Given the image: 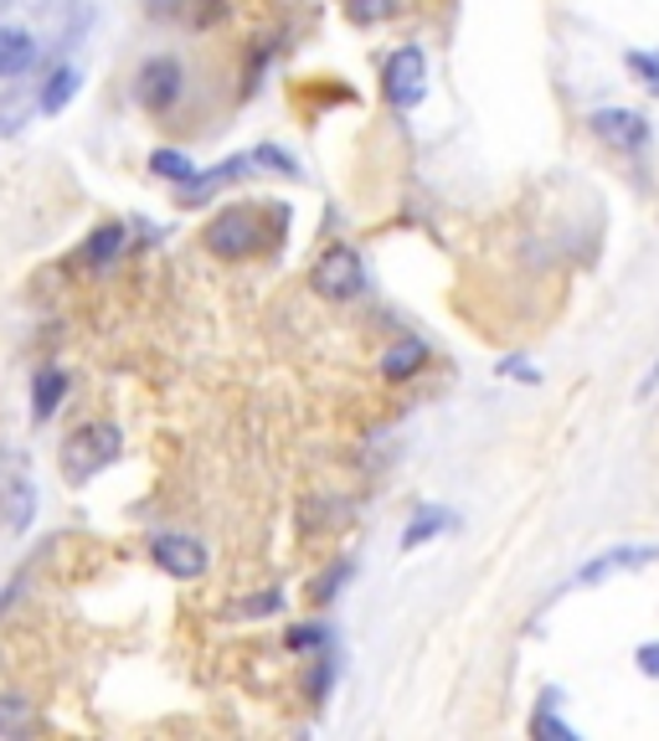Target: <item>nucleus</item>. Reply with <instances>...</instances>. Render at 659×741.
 Masks as SVG:
<instances>
[{"label":"nucleus","instance_id":"nucleus-4","mask_svg":"<svg viewBox=\"0 0 659 741\" xmlns=\"http://www.w3.org/2000/svg\"><path fill=\"white\" fill-rule=\"evenodd\" d=\"M310 289L325 299H356L366 289V268H360V252L356 248H330L325 258L315 263L310 273Z\"/></svg>","mask_w":659,"mask_h":741},{"label":"nucleus","instance_id":"nucleus-23","mask_svg":"<svg viewBox=\"0 0 659 741\" xmlns=\"http://www.w3.org/2000/svg\"><path fill=\"white\" fill-rule=\"evenodd\" d=\"M21 716H27V700H21V696H6V700H0V727H6V731L21 727Z\"/></svg>","mask_w":659,"mask_h":741},{"label":"nucleus","instance_id":"nucleus-9","mask_svg":"<svg viewBox=\"0 0 659 741\" xmlns=\"http://www.w3.org/2000/svg\"><path fill=\"white\" fill-rule=\"evenodd\" d=\"M77 88H83V67H77V62H57V67L46 73L42 93H36V108H42L46 119H52V114H62V108L73 104Z\"/></svg>","mask_w":659,"mask_h":741},{"label":"nucleus","instance_id":"nucleus-12","mask_svg":"<svg viewBox=\"0 0 659 741\" xmlns=\"http://www.w3.org/2000/svg\"><path fill=\"white\" fill-rule=\"evenodd\" d=\"M124 248H129V232H124L119 222H104L93 227L88 238H83V258H88L93 268H108L114 258H124Z\"/></svg>","mask_w":659,"mask_h":741},{"label":"nucleus","instance_id":"nucleus-24","mask_svg":"<svg viewBox=\"0 0 659 741\" xmlns=\"http://www.w3.org/2000/svg\"><path fill=\"white\" fill-rule=\"evenodd\" d=\"M500 376H521V382H536V370L525 366V361H505V366H500Z\"/></svg>","mask_w":659,"mask_h":741},{"label":"nucleus","instance_id":"nucleus-16","mask_svg":"<svg viewBox=\"0 0 659 741\" xmlns=\"http://www.w3.org/2000/svg\"><path fill=\"white\" fill-rule=\"evenodd\" d=\"M330 685H335V665H330V659H315V669L304 675V696L320 706V700L330 696Z\"/></svg>","mask_w":659,"mask_h":741},{"label":"nucleus","instance_id":"nucleus-17","mask_svg":"<svg viewBox=\"0 0 659 741\" xmlns=\"http://www.w3.org/2000/svg\"><path fill=\"white\" fill-rule=\"evenodd\" d=\"M253 160H258V165H269V170H279V176H294V180L304 176L300 160H294V155H284V149H273V145H258V149H253Z\"/></svg>","mask_w":659,"mask_h":741},{"label":"nucleus","instance_id":"nucleus-13","mask_svg":"<svg viewBox=\"0 0 659 741\" xmlns=\"http://www.w3.org/2000/svg\"><path fill=\"white\" fill-rule=\"evenodd\" d=\"M422 366H428V345L422 341H397L387 356H381V376H387V382H407V376H418Z\"/></svg>","mask_w":659,"mask_h":741},{"label":"nucleus","instance_id":"nucleus-7","mask_svg":"<svg viewBox=\"0 0 659 741\" xmlns=\"http://www.w3.org/2000/svg\"><path fill=\"white\" fill-rule=\"evenodd\" d=\"M139 104L155 108V114H165V108L180 98V62L176 58H150L145 67H139Z\"/></svg>","mask_w":659,"mask_h":741},{"label":"nucleus","instance_id":"nucleus-2","mask_svg":"<svg viewBox=\"0 0 659 741\" xmlns=\"http://www.w3.org/2000/svg\"><path fill=\"white\" fill-rule=\"evenodd\" d=\"M422 83H428V58L422 46H397L381 67V93H387L391 108H418L422 104Z\"/></svg>","mask_w":659,"mask_h":741},{"label":"nucleus","instance_id":"nucleus-3","mask_svg":"<svg viewBox=\"0 0 659 741\" xmlns=\"http://www.w3.org/2000/svg\"><path fill=\"white\" fill-rule=\"evenodd\" d=\"M150 556H155V566H160L165 577H176V582L207 577V566H211L207 546H201L196 535H186V531H160L150 541Z\"/></svg>","mask_w":659,"mask_h":741},{"label":"nucleus","instance_id":"nucleus-8","mask_svg":"<svg viewBox=\"0 0 659 741\" xmlns=\"http://www.w3.org/2000/svg\"><path fill=\"white\" fill-rule=\"evenodd\" d=\"M649 562H659V546H614V551H603V556H593V562L577 572V582L593 587V582L614 577V572H639V566H649Z\"/></svg>","mask_w":659,"mask_h":741},{"label":"nucleus","instance_id":"nucleus-14","mask_svg":"<svg viewBox=\"0 0 659 741\" xmlns=\"http://www.w3.org/2000/svg\"><path fill=\"white\" fill-rule=\"evenodd\" d=\"M453 525V515L449 510H422V515H412L407 520V531H402V551H418V546H428L438 531H449Z\"/></svg>","mask_w":659,"mask_h":741},{"label":"nucleus","instance_id":"nucleus-6","mask_svg":"<svg viewBox=\"0 0 659 741\" xmlns=\"http://www.w3.org/2000/svg\"><path fill=\"white\" fill-rule=\"evenodd\" d=\"M587 124H593V134H598L603 145H614V149H645L649 145V119L634 114V108H598Z\"/></svg>","mask_w":659,"mask_h":741},{"label":"nucleus","instance_id":"nucleus-19","mask_svg":"<svg viewBox=\"0 0 659 741\" xmlns=\"http://www.w3.org/2000/svg\"><path fill=\"white\" fill-rule=\"evenodd\" d=\"M629 67L649 83V93H659V58L655 52H629Z\"/></svg>","mask_w":659,"mask_h":741},{"label":"nucleus","instance_id":"nucleus-20","mask_svg":"<svg viewBox=\"0 0 659 741\" xmlns=\"http://www.w3.org/2000/svg\"><path fill=\"white\" fill-rule=\"evenodd\" d=\"M397 11V0H351V15L356 21H381V15Z\"/></svg>","mask_w":659,"mask_h":741},{"label":"nucleus","instance_id":"nucleus-15","mask_svg":"<svg viewBox=\"0 0 659 741\" xmlns=\"http://www.w3.org/2000/svg\"><path fill=\"white\" fill-rule=\"evenodd\" d=\"M150 165H155V176L176 180V186H191V180L201 176V170H196V165L186 160V155H180V149H155V155H150Z\"/></svg>","mask_w":659,"mask_h":741},{"label":"nucleus","instance_id":"nucleus-11","mask_svg":"<svg viewBox=\"0 0 659 741\" xmlns=\"http://www.w3.org/2000/svg\"><path fill=\"white\" fill-rule=\"evenodd\" d=\"M36 62V36L21 27H0V77H21Z\"/></svg>","mask_w":659,"mask_h":741},{"label":"nucleus","instance_id":"nucleus-18","mask_svg":"<svg viewBox=\"0 0 659 741\" xmlns=\"http://www.w3.org/2000/svg\"><path fill=\"white\" fill-rule=\"evenodd\" d=\"M552 706H556V696H546V700H541V716L531 721V731H536V737H562V741H572L577 731H572V727H562V721L552 716Z\"/></svg>","mask_w":659,"mask_h":741},{"label":"nucleus","instance_id":"nucleus-1","mask_svg":"<svg viewBox=\"0 0 659 741\" xmlns=\"http://www.w3.org/2000/svg\"><path fill=\"white\" fill-rule=\"evenodd\" d=\"M119 453H124V432L114 428V422H88V428H77L73 438H67L62 474H67V484H83V479H93L98 469H108Z\"/></svg>","mask_w":659,"mask_h":741},{"label":"nucleus","instance_id":"nucleus-21","mask_svg":"<svg viewBox=\"0 0 659 741\" xmlns=\"http://www.w3.org/2000/svg\"><path fill=\"white\" fill-rule=\"evenodd\" d=\"M325 644V628H289V649L294 654H310Z\"/></svg>","mask_w":659,"mask_h":741},{"label":"nucleus","instance_id":"nucleus-5","mask_svg":"<svg viewBox=\"0 0 659 741\" xmlns=\"http://www.w3.org/2000/svg\"><path fill=\"white\" fill-rule=\"evenodd\" d=\"M207 248L217 252V258H242V252H253V248H258L253 211L227 207L222 217H211V222H207Z\"/></svg>","mask_w":659,"mask_h":741},{"label":"nucleus","instance_id":"nucleus-22","mask_svg":"<svg viewBox=\"0 0 659 741\" xmlns=\"http://www.w3.org/2000/svg\"><path fill=\"white\" fill-rule=\"evenodd\" d=\"M634 665H639V675L659 680V638H655V644H639V654H634Z\"/></svg>","mask_w":659,"mask_h":741},{"label":"nucleus","instance_id":"nucleus-10","mask_svg":"<svg viewBox=\"0 0 659 741\" xmlns=\"http://www.w3.org/2000/svg\"><path fill=\"white\" fill-rule=\"evenodd\" d=\"M62 397H67V376L57 366H42L31 376V422H46V417H57Z\"/></svg>","mask_w":659,"mask_h":741}]
</instances>
